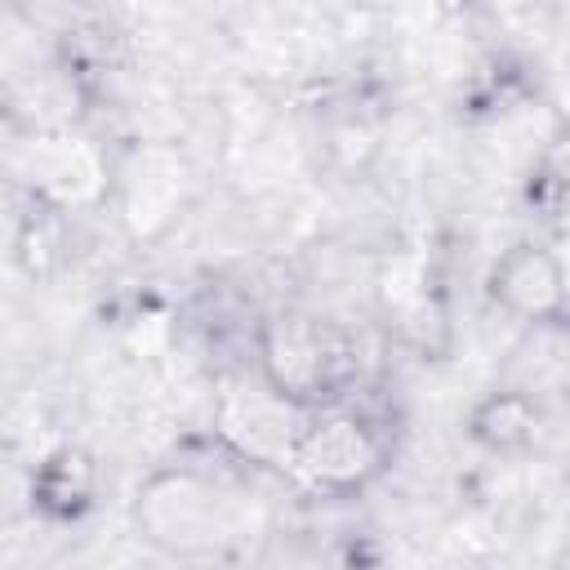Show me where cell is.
Here are the masks:
<instances>
[{
  "instance_id": "cell-1",
  "label": "cell",
  "mask_w": 570,
  "mask_h": 570,
  "mask_svg": "<svg viewBox=\"0 0 570 570\" xmlns=\"http://www.w3.org/2000/svg\"><path fill=\"white\" fill-rule=\"evenodd\" d=\"M485 289H490V298L508 316L530 321V325L561 321L570 312V276H566V263L543 240H512L490 263Z\"/></svg>"
},
{
  "instance_id": "cell-2",
  "label": "cell",
  "mask_w": 570,
  "mask_h": 570,
  "mask_svg": "<svg viewBox=\"0 0 570 570\" xmlns=\"http://www.w3.org/2000/svg\"><path fill=\"white\" fill-rule=\"evenodd\" d=\"M534 432H539V405L521 387H494L468 410V436L481 450L517 454L534 441Z\"/></svg>"
},
{
  "instance_id": "cell-3",
  "label": "cell",
  "mask_w": 570,
  "mask_h": 570,
  "mask_svg": "<svg viewBox=\"0 0 570 570\" xmlns=\"http://www.w3.org/2000/svg\"><path fill=\"white\" fill-rule=\"evenodd\" d=\"M298 463L316 476V481H361V472L374 468V450L361 432V423L352 419H330V423H316L303 441H298Z\"/></svg>"
},
{
  "instance_id": "cell-4",
  "label": "cell",
  "mask_w": 570,
  "mask_h": 570,
  "mask_svg": "<svg viewBox=\"0 0 570 570\" xmlns=\"http://www.w3.org/2000/svg\"><path fill=\"white\" fill-rule=\"evenodd\" d=\"M543 169H548V178H552L561 191H570V129H561V134L548 142Z\"/></svg>"
}]
</instances>
